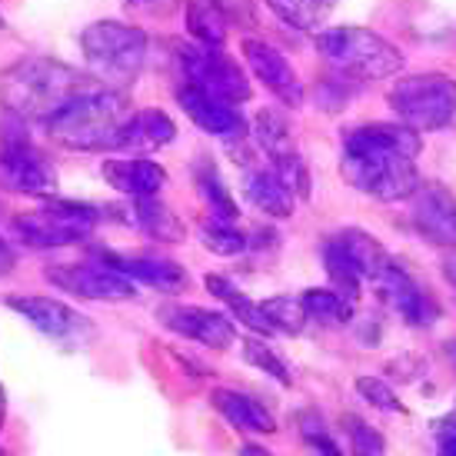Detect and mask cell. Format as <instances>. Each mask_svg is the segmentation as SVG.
Masks as SVG:
<instances>
[{"instance_id": "obj_1", "label": "cell", "mask_w": 456, "mask_h": 456, "mask_svg": "<svg viewBox=\"0 0 456 456\" xmlns=\"http://www.w3.org/2000/svg\"><path fill=\"white\" fill-rule=\"evenodd\" d=\"M423 140L406 124H360L343 134L340 174L354 191L380 203L406 200L417 191Z\"/></svg>"}, {"instance_id": "obj_2", "label": "cell", "mask_w": 456, "mask_h": 456, "mask_svg": "<svg viewBox=\"0 0 456 456\" xmlns=\"http://www.w3.org/2000/svg\"><path fill=\"white\" fill-rule=\"evenodd\" d=\"M87 77L51 57H24L0 74V107L17 120L47 124L64 103L84 94Z\"/></svg>"}, {"instance_id": "obj_3", "label": "cell", "mask_w": 456, "mask_h": 456, "mask_svg": "<svg viewBox=\"0 0 456 456\" xmlns=\"http://www.w3.org/2000/svg\"><path fill=\"white\" fill-rule=\"evenodd\" d=\"M130 103L117 90H84L44 124L53 143L77 153L114 151L120 127L127 124Z\"/></svg>"}, {"instance_id": "obj_4", "label": "cell", "mask_w": 456, "mask_h": 456, "mask_svg": "<svg viewBox=\"0 0 456 456\" xmlns=\"http://www.w3.org/2000/svg\"><path fill=\"white\" fill-rule=\"evenodd\" d=\"M317 51L333 70L354 80H383L403 70V53L367 27H327L317 34Z\"/></svg>"}, {"instance_id": "obj_5", "label": "cell", "mask_w": 456, "mask_h": 456, "mask_svg": "<svg viewBox=\"0 0 456 456\" xmlns=\"http://www.w3.org/2000/svg\"><path fill=\"white\" fill-rule=\"evenodd\" d=\"M390 110L417 134L444 130L456 120V77L450 74H410L387 94Z\"/></svg>"}, {"instance_id": "obj_6", "label": "cell", "mask_w": 456, "mask_h": 456, "mask_svg": "<svg viewBox=\"0 0 456 456\" xmlns=\"http://www.w3.org/2000/svg\"><path fill=\"white\" fill-rule=\"evenodd\" d=\"M94 224H97V210L87 203L47 200L30 214L13 216V233L34 250H57V247L87 240Z\"/></svg>"}, {"instance_id": "obj_7", "label": "cell", "mask_w": 456, "mask_h": 456, "mask_svg": "<svg viewBox=\"0 0 456 456\" xmlns=\"http://www.w3.org/2000/svg\"><path fill=\"white\" fill-rule=\"evenodd\" d=\"M80 51L94 70L110 80L134 77L147 57V34L124 20H97L80 34Z\"/></svg>"}, {"instance_id": "obj_8", "label": "cell", "mask_w": 456, "mask_h": 456, "mask_svg": "<svg viewBox=\"0 0 456 456\" xmlns=\"http://www.w3.org/2000/svg\"><path fill=\"white\" fill-rule=\"evenodd\" d=\"M177 64L191 84L216 94L227 103H247L254 97V87L243 74V67L227 57L220 47H203V44H177Z\"/></svg>"}, {"instance_id": "obj_9", "label": "cell", "mask_w": 456, "mask_h": 456, "mask_svg": "<svg viewBox=\"0 0 456 456\" xmlns=\"http://www.w3.org/2000/svg\"><path fill=\"white\" fill-rule=\"evenodd\" d=\"M44 280L53 283L57 290L70 293V297H84V300H134L137 297V283L127 280L120 270L107 266L103 260H87V264H57L44 270Z\"/></svg>"}, {"instance_id": "obj_10", "label": "cell", "mask_w": 456, "mask_h": 456, "mask_svg": "<svg viewBox=\"0 0 456 456\" xmlns=\"http://www.w3.org/2000/svg\"><path fill=\"white\" fill-rule=\"evenodd\" d=\"M373 287L383 300L400 314V317L410 323V327H433L440 320V300L433 297V290H427L410 270H406L400 260L387 256V264L377 270L373 277Z\"/></svg>"}, {"instance_id": "obj_11", "label": "cell", "mask_w": 456, "mask_h": 456, "mask_svg": "<svg viewBox=\"0 0 456 456\" xmlns=\"http://www.w3.org/2000/svg\"><path fill=\"white\" fill-rule=\"evenodd\" d=\"M0 187L24 197H53L57 170L51 160L24 140H11L0 147Z\"/></svg>"}, {"instance_id": "obj_12", "label": "cell", "mask_w": 456, "mask_h": 456, "mask_svg": "<svg viewBox=\"0 0 456 456\" xmlns=\"http://www.w3.org/2000/svg\"><path fill=\"white\" fill-rule=\"evenodd\" d=\"M413 197V227L419 230L423 240L433 247H456V197L446 191L440 180H419Z\"/></svg>"}, {"instance_id": "obj_13", "label": "cell", "mask_w": 456, "mask_h": 456, "mask_svg": "<svg viewBox=\"0 0 456 456\" xmlns=\"http://www.w3.org/2000/svg\"><path fill=\"white\" fill-rule=\"evenodd\" d=\"M243 61H247V67L254 70L256 80H260L283 107H293V110H297V107L304 103V84H300V74L293 70L290 61H287L277 47H270L266 40L247 37L243 40Z\"/></svg>"}, {"instance_id": "obj_14", "label": "cell", "mask_w": 456, "mask_h": 456, "mask_svg": "<svg viewBox=\"0 0 456 456\" xmlns=\"http://www.w3.org/2000/svg\"><path fill=\"white\" fill-rule=\"evenodd\" d=\"M7 306H11L13 314H20L37 333L51 337V340H77V337H87L90 333V320L84 314H77L74 306L53 300V297L13 293V297H7Z\"/></svg>"}, {"instance_id": "obj_15", "label": "cell", "mask_w": 456, "mask_h": 456, "mask_svg": "<svg viewBox=\"0 0 456 456\" xmlns=\"http://www.w3.org/2000/svg\"><path fill=\"white\" fill-rule=\"evenodd\" d=\"M160 323L174 330L177 337H187L193 343H203L207 350H230L237 343V327L230 323L224 314L216 310H203V306L170 304L160 310Z\"/></svg>"}, {"instance_id": "obj_16", "label": "cell", "mask_w": 456, "mask_h": 456, "mask_svg": "<svg viewBox=\"0 0 456 456\" xmlns=\"http://www.w3.org/2000/svg\"><path fill=\"white\" fill-rule=\"evenodd\" d=\"M177 103H180V110L191 117L197 127L207 130V134H214V137L237 140L247 134V124H243V117L237 114L233 103L220 101L216 94L197 87V84H191V80H183V84L177 87Z\"/></svg>"}, {"instance_id": "obj_17", "label": "cell", "mask_w": 456, "mask_h": 456, "mask_svg": "<svg viewBox=\"0 0 456 456\" xmlns=\"http://www.w3.org/2000/svg\"><path fill=\"white\" fill-rule=\"evenodd\" d=\"M177 137V124L174 117L157 110V107H147V110H137V114L127 117V124L120 127V137H117L114 151L130 153V157H147V153H157L170 147Z\"/></svg>"}, {"instance_id": "obj_18", "label": "cell", "mask_w": 456, "mask_h": 456, "mask_svg": "<svg viewBox=\"0 0 456 456\" xmlns=\"http://www.w3.org/2000/svg\"><path fill=\"white\" fill-rule=\"evenodd\" d=\"M110 214H124L117 216V220H124L127 227L140 230V233H147L151 240H160V243H180L187 237V230L180 224V216L160 203L157 197H134V200L120 203V207H110Z\"/></svg>"}, {"instance_id": "obj_19", "label": "cell", "mask_w": 456, "mask_h": 456, "mask_svg": "<svg viewBox=\"0 0 456 456\" xmlns=\"http://www.w3.org/2000/svg\"><path fill=\"white\" fill-rule=\"evenodd\" d=\"M103 180L110 183V191L120 197H157L167 183V170L160 164H153L147 157H114L101 167Z\"/></svg>"}, {"instance_id": "obj_20", "label": "cell", "mask_w": 456, "mask_h": 456, "mask_svg": "<svg viewBox=\"0 0 456 456\" xmlns=\"http://www.w3.org/2000/svg\"><path fill=\"white\" fill-rule=\"evenodd\" d=\"M101 260L107 266L120 270L134 283H147L153 290L164 293H180L187 287V270L177 260L167 256H120V254H101Z\"/></svg>"}, {"instance_id": "obj_21", "label": "cell", "mask_w": 456, "mask_h": 456, "mask_svg": "<svg viewBox=\"0 0 456 456\" xmlns=\"http://www.w3.org/2000/svg\"><path fill=\"white\" fill-rule=\"evenodd\" d=\"M210 403L224 413V417L243 433H277V417L266 410L260 400L254 396H247L240 390H227V387H220V390L210 393Z\"/></svg>"}, {"instance_id": "obj_22", "label": "cell", "mask_w": 456, "mask_h": 456, "mask_svg": "<svg viewBox=\"0 0 456 456\" xmlns=\"http://www.w3.org/2000/svg\"><path fill=\"white\" fill-rule=\"evenodd\" d=\"M330 243L340 250L346 260H350V266H354L356 273L363 280H373L377 277V270H380L383 264H387V250H383V243L373 237V233H367V230H340V233H333L330 237Z\"/></svg>"}, {"instance_id": "obj_23", "label": "cell", "mask_w": 456, "mask_h": 456, "mask_svg": "<svg viewBox=\"0 0 456 456\" xmlns=\"http://www.w3.org/2000/svg\"><path fill=\"white\" fill-rule=\"evenodd\" d=\"M243 191H247V200L254 203L260 214L277 216V220H287V216L293 214L297 197L283 187V180H280L273 170H254V174H247Z\"/></svg>"}, {"instance_id": "obj_24", "label": "cell", "mask_w": 456, "mask_h": 456, "mask_svg": "<svg viewBox=\"0 0 456 456\" xmlns=\"http://www.w3.org/2000/svg\"><path fill=\"white\" fill-rule=\"evenodd\" d=\"M266 4L283 24L304 34H320L330 13L337 11V0H266Z\"/></svg>"}, {"instance_id": "obj_25", "label": "cell", "mask_w": 456, "mask_h": 456, "mask_svg": "<svg viewBox=\"0 0 456 456\" xmlns=\"http://www.w3.org/2000/svg\"><path fill=\"white\" fill-rule=\"evenodd\" d=\"M227 17L216 11L214 0H191L187 4V30L203 47H224L227 40Z\"/></svg>"}, {"instance_id": "obj_26", "label": "cell", "mask_w": 456, "mask_h": 456, "mask_svg": "<svg viewBox=\"0 0 456 456\" xmlns=\"http://www.w3.org/2000/svg\"><path fill=\"white\" fill-rule=\"evenodd\" d=\"M300 300H304V310L310 320H320V323H330V327L354 320L356 304L346 300V297H343L340 290H333V287H310Z\"/></svg>"}, {"instance_id": "obj_27", "label": "cell", "mask_w": 456, "mask_h": 456, "mask_svg": "<svg viewBox=\"0 0 456 456\" xmlns=\"http://www.w3.org/2000/svg\"><path fill=\"white\" fill-rule=\"evenodd\" d=\"M254 140L256 147L270 157V160H277V157H283V153L297 151L293 147V130H290V120L283 114H277V110H260L254 120Z\"/></svg>"}, {"instance_id": "obj_28", "label": "cell", "mask_w": 456, "mask_h": 456, "mask_svg": "<svg viewBox=\"0 0 456 456\" xmlns=\"http://www.w3.org/2000/svg\"><path fill=\"white\" fill-rule=\"evenodd\" d=\"M197 191H200L203 203H207V210H210V216H214V224H233L237 220V203H233V197H230L227 183H224V177L216 174L214 167H200L197 170Z\"/></svg>"}, {"instance_id": "obj_29", "label": "cell", "mask_w": 456, "mask_h": 456, "mask_svg": "<svg viewBox=\"0 0 456 456\" xmlns=\"http://www.w3.org/2000/svg\"><path fill=\"white\" fill-rule=\"evenodd\" d=\"M264 314L270 317V323H273V330L277 333H290V337H297V333H304L306 330V310H304V300L300 297H290V293H280V297H270V300H264Z\"/></svg>"}, {"instance_id": "obj_30", "label": "cell", "mask_w": 456, "mask_h": 456, "mask_svg": "<svg viewBox=\"0 0 456 456\" xmlns=\"http://www.w3.org/2000/svg\"><path fill=\"white\" fill-rule=\"evenodd\" d=\"M200 243L207 254L216 256H240L250 250V237L247 233H240L233 224H214V220L200 227Z\"/></svg>"}, {"instance_id": "obj_31", "label": "cell", "mask_w": 456, "mask_h": 456, "mask_svg": "<svg viewBox=\"0 0 456 456\" xmlns=\"http://www.w3.org/2000/svg\"><path fill=\"white\" fill-rule=\"evenodd\" d=\"M273 174L283 180V187L300 197V200H310V191H314V180H310V167L300 157V151H290L273 160Z\"/></svg>"}, {"instance_id": "obj_32", "label": "cell", "mask_w": 456, "mask_h": 456, "mask_svg": "<svg viewBox=\"0 0 456 456\" xmlns=\"http://www.w3.org/2000/svg\"><path fill=\"white\" fill-rule=\"evenodd\" d=\"M243 360H247L250 367L264 370L266 377H273L280 387H290L293 383L290 367H287V363H283V360H280V356L273 354L264 340H256V337H247V340H243Z\"/></svg>"}, {"instance_id": "obj_33", "label": "cell", "mask_w": 456, "mask_h": 456, "mask_svg": "<svg viewBox=\"0 0 456 456\" xmlns=\"http://www.w3.org/2000/svg\"><path fill=\"white\" fill-rule=\"evenodd\" d=\"M297 427H300V436L306 440V446L317 456H343V450L337 446L333 433L327 430V423L317 417V413H300L297 417Z\"/></svg>"}, {"instance_id": "obj_34", "label": "cell", "mask_w": 456, "mask_h": 456, "mask_svg": "<svg viewBox=\"0 0 456 456\" xmlns=\"http://www.w3.org/2000/svg\"><path fill=\"white\" fill-rule=\"evenodd\" d=\"M356 393H360L370 406L387 410V413H400V410H403L400 396H396L390 383L380 380V377H356Z\"/></svg>"}, {"instance_id": "obj_35", "label": "cell", "mask_w": 456, "mask_h": 456, "mask_svg": "<svg viewBox=\"0 0 456 456\" xmlns=\"http://www.w3.org/2000/svg\"><path fill=\"white\" fill-rule=\"evenodd\" d=\"M343 427L350 433V446L354 456H383V436L370 423H363L360 417H343Z\"/></svg>"}, {"instance_id": "obj_36", "label": "cell", "mask_w": 456, "mask_h": 456, "mask_svg": "<svg viewBox=\"0 0 456 456\" xmlns=\"http://www.w3.org/2000/svg\"><path fill=\"white\" fill-rule=\"evenodd\" d=\"M230 314H233V320H237V323H243V327L250 330V333H256V337H273V333H277V330H273V323H270V317L264 314V306L254 304L250 297L237 300V304L230 306Z\"/></svg>"}, {"instance_id": "obj_37", "label": "cell", "mask_w": 456, "mask_h": 456, "mask_svg": "<svg viewBox=\"0 0 456 456\" xmlns=\"http://www.w3.org/2000/svg\"><path fill=\"white\" fill-rule=\"evenodd\" d=\"M203 287L214 293L220 304H227V306H233L237 300H243V297H247V293H243L233 280L220 277V273H207V277H203Z\"/></svg>"}, {"instance_id": "obj_38", "label": "cell", "mask_w": 456, "mask_h": 456, "mask_svg": "<svg viewBox=\"0 0 456 456\" xmlns=\"http://www.w3.org/2000/svg\"><path fill=\"white\" fill-rule=\"evenodd\" d=\"M214 4L230 24H256L254 0H214Z\"/></svg>"}, {"instance_id": "obj_39", "label": "cell", "mask_w": 456, "mask_h": 456, "mask_svg": "<svg viewBox=\"0 0 456 456\" xmlns=\"http://www.w3.org/2000/svg\"><path fill=\"white\" fill-rule=\"evenodd\" d=\"M13 264H17V256H13V250L7 247V243L0 240V277H7L13 270Z\"/></svg>"}, {"instance_id": "obj_40", "label": "cell", "mask_w": 456, "mask_h": 456, "mask_svg": "<svg viewBox=\"0 0 456 456\" xmlns=\"http://www.w3.org/2000/svg\"><path fill=\"white\" fill-rule=\"evenodd\" d=\"M237 456H273V453H270V450H264V446H256V444H243Z\"/></svg>"}, {"instance_id": "obj_41", "label": "cell", "mask_w": 456, "mask_h": 456, "mask_svg": "<svg viewBox=\"0 0 456 456\" xmlns=\"http://www.w3.org/2000/svg\"><path fill=\"white\" fill-rule=\"evenodd\" d=\"M4 417H7V393L0 387V427H4Z\"/></svg>"}, {"instance_id": "obj_42", "label": "cell", "mask_w": 456, "mask_h": 456, "mask_svg": "<svg viewBox=\"0 0 456 456\" xmlns=\"http://www.w3.org/2000/svg\"><path fill=\"white\" fill-rule=\"evenodd\" d=\"M130 7H151V4H157V0H127Z\"/></svg>"}, {"instance_id": "obj_43", "label": "cell", "mask_w": 456, "mask_h": 456, "mask_svg": "<svg viewBox=\"0 0 456 456\" xmlns=\"http://www.w3.org/2000/svg\"><path fill=\"white\" fill-rule=\"evenodd\" d=\"M450 277H453V283H456V273H450Z\"/></svg>"}, {"instance_id": "obj_44", "label": "cell", "mask_w": 456, "mask_h": 456, "mask_svg": "<svg viewBox=\"0 0 456 456\" xmlns=\"http://www.w3.org/2000/svg\"><path fill=\"white\" fill-rule=\"evenodd\" d=\"M0 456H4V450H0Z\"/></svg>"}]
</instances>
